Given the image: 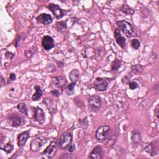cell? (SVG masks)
<instances>
[{
  "label": "cell",
  "mask_w": 159,
  "mask_h": 159,
  "mask_svg": "<svg viewBox=\"0 0 159 159\" xmlns=\"http://www.w3.org/2000/svg\"><path fill=\"white\" fill-rule=\"evenodd\" d=\"M22 37H21V36H18V37H17V39H16V42H15V46L16 47H18L19 45V44H20V43H21V41L22 40Z\"/></svg>",
  "instance_id": "d590c367"
},
{
  "label": "cell",
  "mask_w": 159,
  "mask_h": 159,
  "mask_svg": "<svg viewBox=\"0 0 159 159\" xmlns=\"http://www.w3.org/2000/svg\"><path fill=\"white\" fill-rule=\"evenodd\" d=\"M110 130V127L108 125H103L99 127L95 132V137L97 140L99 142L105 140L108 136Z\"/></svg>",
  "instance_id": "3957f363"
},
{
  "label": "cell",
  "mask_w": 159,
  "mask_h": 159,
  "mask_svg": "<svg viewBox=\"0 0 159 159\" xmlns=\"http://www.w3.org/2000/svg\"><path fill=\"white\" fill-rule=\"evenodd\" d=\"M1 85H2V87H3V86H5L6 85V83H5V79L3 78V77L2 76L1 77Z\"/></svg>",
  "instance_id": "74e56055"
},
{
  "label": "cell",
  "mask_w": 159,
  "mask_h": 159,
  "mask_svg": "<svg viewBox=\"0 0 159 159\" xmlns=\"http://www.w3.org/2000/svg\"><path fill=\"white\" fill-rule=\"evenodd\" d=\"M115 37L116 43L121 47V48H124L126 45V39L121 35V31L118 29H116L115 31Z\"/></svg>",
  "instance_id": "2e32d148"
},
{
  "label": "cell",
  "mask_w": 159,
  "mask_h": 159,
  "mask_svg": "<svg viewBox=\"0 0 159 159\" xmlns=\"http://www.w3.org/2000/svg\"><path fill=\"white\" fill-rule=\"evenodd\" d=\"M73 136L69 132H65L63 133L59 138V145L62 149L65 150L68 149L69 145L72 143Z\"/></svg>",
  "instance_id": "277c9868"
},
{
  "label": "cell",
  "mask_w": 159,
  "mask_h": 159,
  "mask_svg": "<svg viewBox=\"0 0 159 159\" xmlns=\"http://www.w3.org/2000/svg\"><path fill=\"white\" fill-rule=\"evenodd\" d=\"M17 108L21 113L24 115L25 116H28V110L26 103H19L17 106Z\"/></svg>",
  "instance_id": "603a6c76"
},
{
  "label": "cell",
  "mask_w": 159,
  "mask_h": 159,
  "mask_svg": "<svg viewBox=\"0 0 159 159\" xmlns=\"http://www.w3.org/2000/svg\"><path fill=\"white\" fill-rule=\"evenodd\" d=\"M131 139L134 145H138L140 144L141 142V136L140 134V132L137 131H133L132 133Z\"/></svg>",
  "instance_id": "ffe728a7"
},
{
  "label": "cell",
  "mask_w": 159,
  "mask_h": 159,
  "mask_svg": "<svg viewBox=\"0 0 159 159\" xmlns=\"http://www.w3.org/2000/svg\"><path fill=\"white\" fill-rule=\"evenodd\" d=\"M88 107L90 111L97 113L99 111L101 107V99L99 96L92 95L91 96L88 101Z\"/></svg>",
  "instance_id": "7a4b0ae2"
},
{
  "label": "cell",
  "mask_w": 159,
  "mask_h": 159,
  "mask_svg": "<svg viewBox=\"0 0 159 159\" xmlns=\"http://www.w3.org/2000/svg\"><path fill=\"white\" fill-rule=\"evenodd\" d=\"M36 20L37 23L44 25H47L52 23L53 19L50 15L47 13H42L36 17Z\"/></svg>",
  "instance_id": "4fadbf2b"
},
{
  "label": "cell",
  "mask_w": 159,
  "mask_h": 159,
  "mask_svg": "<svg viewBox=\"0 0 159 159\" xmlns=\"http://www.w3.org/2000/svg\"><path fill=\"white\" fill-rule=\"evenodd\" d=\"M158 143L157 140H156L154 142H151L148 144L144 148L145 151L151 157H154L157 155L158 153Z\"/></svg>",
  "instance_id": "30bf717a"
},
{
  "label": "cell",
  "mask_w": 159,
  "mask_h": 159,
  "mask_svg": "<svg viewBox=\"0 0 159 159\" xmlns=\"http://www.w3.org/2000/svg\"><path fill=\"white\" fill-rule=\"evenodd\" d=\"M34 119L40 124H43L45 121V115L43 110L39 107H37L35 110Z\"/></svg>",
  "instance_id": "9a60e30c"
},
{
  "label": "cell",
  "mask_w": 159,
  "mask_h": 159,
  "mask_svg": "<svg viewBox=\"0 0 159 159\" xmlns=\"http://www.w3.org/2000/svg\"><path fill=\"white\" fill-rule=\"evenodd\" d=\"M43 103L45 105V107L49 111L51 114H54L57 111V106L54 100H52L51 98H46L43 100Z\"/></svg>",
  "instance_id": "5bb4252c"
},
{
  "label": "cell",
  "mask_w": 159,
  "mask_h": 159,
  "mask_svg": "<svg viewBox=\"0 0 159 159\" xmlns=\"http://www.w3.org/2000/svg\"><path fill=\"white\" fill-rule=\"evenodd\" d=\"M34 90H36V93H34V94L32 95V99L34 101H37L41 98L43 94V91L41 87L39 85H35Z\"/></svg>",
  "instance_id": "d6986e66"
},
{
  "label": "cell",
  "mask_w": 159,
  "mask_h": 159,
  "mask_svg": "<svg viewBox=\"0 0 159 159\" xmlns=\"http://www.w3.org/2000/svg\"><path fill=\"white\" fill-rule=\"evenodd\" d=\"M118 29L122 32L128 38L136 36L137 32L135 27L128 21L123 20L117 22Z\"/></svg>",
  "instance_id": "6da1fadb"
},
{
  "label": "cell",
  "mask_w": 159,
  "mask_h": 159,
  "mask_svg": "<svg viewBox=\"0 0 159 159\" xmlns=\"http://www.w3.org/2000/svg\"><path fill=\"white\" fill-rule=\"evenodd\" d=\"M155 116H156L157 118L158 119L159 118V116H158V115H159V113H158V105H157V108L155 110Z\"/></svg>",
  "instance_id": "8d00e7d4"
},
{
  "label": "cell",
  "mask_w": 159,
  "mask_h": 159,
  "mask_svg": "<svg viewBox=\"0 0 159 159\" xmlns=\"http://www.w3.org/2000/svg\"><path fill=\"white\" fill-rule=\"evenodd\" d=\"M131 45L134 49H138L140 46V42L137 39H132L131 41Z\"/></svg>",
  "instance_id": "f1b7e54d"
},
{
  "label": "cell",
  "mask_w": 159,
  "mask_h": 159,
  "mask_svg": "<svg viewBox=\"0 0 159 159\" xmlns=\"http://www.w3.org/2000/svg\"><path fill=\"white\" fill-rule=\"evenodd\" d=\"M47 139L44 137L40 136V137H36L31 141V143L30 145V149L34 152H37L39 150L41 149V147L47 143Z\"/></svg>",
  "instance_id": "8992f818"
},
{
  "label": "cell",
  "mask_w": 159,
  "mask_h": 159,
  "mask_svg": "<svg viewBox=\"0 0 159 159\" xmlns=\"http://www.w3.org/2000/svg\"><path fill=\"white\" fill-rule=\"evenodd\" d=\"M15 57V54L12 52H6L5 54V58L8 61H11Z\"/></svg>",
  "instance_id": "4dcf8cb0"
},
{
  "label": "cell",
  "mask_w": 159,
  "mask_h": 159,
  "mask_svg": "<svg viewBox=\"0 0 159 159\" xmlns=\"http://www.w3.org/2000/svg\"><path fill=\"white\" fill-rule=\"evenodd\" d=\"M53 83H54L55 86L61 88L62 89V90H63L62 89L67 83V81L65 77L63 76H58L55 77L54 80H53Z\"/></svg>",
  "instance_id": "e0dca14e"
},
{
  "label": "cell",
  "mask_w": 159,
  "mask_h": 159,
  "mask_svg": "<svg viewBox=\"0 0 159 159\" xmlns=\"http://www.w3.org/2000/svg\"><path fill=\"white\" fill-rule=\"evenodd\" d=\"M16 80V75L14 73H11L10 75V77L8 80V84L11 83L12 82H14Z\"/></svg>",
  "instance_id": "1f68e13d"
},
{
  "label": "cell",
  "mask_w": 159,
  "mask_h": 159,
  "mask_svg": "<svg viewBox=\"0 0 159 159\" xmlns=\"http://www.w3.org/2000/svg\"><path fill=\"white\" fill-rule=\"evenodd\" d=\"M48 8L52 12V13L54 15V17L57 19H60L64 16V10L61 9L57 5L50 3L48 5Z\"/></svg>",
  "instance_id": "9c48e42d"
},
{
  "label": "cell",
  "mask_w": 159,
  "mask_h": 159,
  "mask_svg": "<svg viewBox=\"0 0 159 159\" xmlns=\"http://www.w3.org/2000/svg\"><path fill=\"white\" fill-rule=\"evenodd\" d=\"M80 77V72L77 69L72 70L69 73V78L72 83H77Z\"/></svg>",
  "instance_id": "44dd1931"
},
{
  "label": "cell",
  "mask_w": 159,
  "mask_h": 159,
  "mask_svg": "<svg viewBox=\"0 0 159 159\" xmlns=\"http://www.w3.org/2000/svg\"><path fill=\"white\" fill-rule=\"evenodd\" d=\"M67 23L65 21L58 22L56 26V29L58 32L61 33H64L67 30Z\"/></svg>",
  "instance_id": "7402d4cb"
},
{
  "label": "cell",
  "mask_w": 159,
  "mask_h": 159,
  "mask_svg": "<svg viewBox=\"0 0 159 159\" xmlns=\"http://www.w3.org/2000/svg\"><path fill=\"white\" fill-rule=\"evenodd\" d=\"M131 77L129 75H126L122 78V82L124 84H129L130 83Z\"/></svg>",
  "instance_id": "836d02e7"
},
{
  "label": "cell",
  "mask_w": 159,
  "mask_h": 159,
  "mask_svg": "<svg viewBox=\"0 0 159 159\" xmlns=\"http://www.w3.org/2000/svg\"><path fill=\"white\" fill-rule=\"evenodd\" d=\"M57 151V143L52 141L48 146L42 152V157L44 158H51L54 156Z\"/></svg>",
  "instance_id": "52a82bcc"
},
{
  "label": "cell",
  "mask_w": 159,
  "mask_h": 159,
  "mask_svg": "<svg viewBox=\"0 0 159 159\" xmlns=\"http://www.w3.org/2000/svg\"><path fill=\"white\" fill-rule=\"evenodd\" d=\"M104 157V152L101 145H96L94 147L91 152L90 153L88 158L91 159H101Z\"/></svg>",
  "instance_id": "8fae6325"
},
{
  "label": "cell",
  "mask_w": 159,
  "mask_h": 159,
  "mask_svg": "<svg viewBox=\"0 0 159 159\" xmlns=\"http://www.w3.org/2000/svg\"><path fill=\"white\" fill-rule=\"evenodd\" d=\"M121 11L127 15H131L134 13V11L127 5H123L121 8Z\"/></svg>",
  "instance_id": "d4e9b609"
},
{
  "label": "cell",
  "mask_w": 159,
  "mask_h": 159,
  "mask_svg": "<svg viewBox=\"0 0 159 159\" xmlns=\"http://www.w3.org/2000/svg\"><path fill=\"white\" fill-rule=\"evenodd\" d=\"M75 149H76V146L75 144H73V143H72L68 147V151L70 153H73L75 150Z\"/></svg>",
  "instance_id": "e575fe53"
},
{
  "label": "cell",
  "mask_w": 159,
  "mask_h": 159,
  "mask_svg": "<svg viewBox=\"0 0 159 159\" xmlns=\"http://www.w3.org/2000/svg\"><path fill=\"white\" fill-rule=\"evenodd\" d=\"M132 72L136 74V75H139L140 74L143 70H144V67L140 65H136L132 67Z\"/></svg>",
  "instance_id": "83f0119b"
},
{
  "label": "cell",
  "mask_w": 159,
  "mask_h": 159,
  "mask_svg": "<svg viewBox=\"0 0 159 159\" xmlns=\"http://www.w3.org/2000/svg\"><path fill=\"white\" fill-rule=\"evenodd\" d=\"M129 89L131 90H134L136 89H137L138 87H139V85L137 82H130L129 84Z\"/></svg>",
  "instance_id": "f546056e"
},
{
  "label": "cell",
  "mask_w": 159,
  "mask_h": 159,
  "mask_svg": "<svg viewBox=\"0 0 159 159\" xmlns=\"http://www.w3.org/2000/svg\"><path fill=\"white\" fill-rule=\"evenodd\" d=\"M42 45L45 50L48 51L55 47L54 40L50 36H45L42 38Z\"/></svg>",
  "instance_id": "7c38bea8"
},
{
  "label": "cell",
  "mask_w": 159,
  "mask_h": 159,
  "mask_svg": "<svg viewBox=\"0 0 159 159\" xmlns=\"http://www.w3.org/2000/svg\"><path fill=\"white\" fill-rule=\"evenodd\" d=\"M1 149L6 152L7 153H10L14 149V146L11 143H8L5 145L1 146Z\"/></svg>",
  "instance_id": "4316f807"
},
{
  "label": "cell",
  "mask_w": 159,
  "mask_h": 159,
  "mask_svg": "<svg viewBox=\"0 0 159 159\" xmlns=\"http://www.w3.org/2000/svg\"><path fill=\"white\" fill-rule=\"evenodd\" d=\"M75 86H76V83H72V82L67 85L65 91L69 96H72L74 94Z\"/></svg>",
  "instance_id": "cb8c5ba5"
},
{
  "label": "cell",
  "mask_w": 159,
  "mask_h": 159,
  "mask_svg": "<svg viewBox=\"0 0 159 159\" xmlns=\"http://www.w3.org/2000/svg\"><path fill=\"white\" fill-rule=\"evenodd\" d=\"M8 120L11 126L13 128H18L24 125L25 123L24 118L17 113H13L10 115L8 118Z\"/></svg>",
  "instance_id": "5b68a950"
},
{
  "label": "cell",
  "mask_w": 159,
  "mask_h": 159,
  "mask_svg": "<svg viewBox=\"0 0 159 159\" xmlns=\"http://www.w3.org/2000/svg\"><path fill=\"white\" fill-rule=\"evenodd\" d=\"M121 66V62L119 59H115L111 64V70L116 72Z\"/></svg>",
  "instance_id": "484cf974"
},
{
  "label": "cell",
  "mask_w": 159,
  "mask_h": 159,
  "mask_svg": "<svg viewBox=\"0 0 159 159\" xmlns=\"http://www.w3.org/2000/svg\"><path fill=\"white\" fill-rule=\"evenodd\" d=\"M62 92H60L59 90H53L50 91V94L53 96H54L56 97H59L61 96Z\"/></svg>",
  "instance_id": "d6a6232c"
},
{
  "label": "cell",
  "mask_w": 159,
  "mask_h": 159,
  "mask_svg": "<svg viewBox=\"0 0 159 159\" xmlns=\"http://www.w3.org/2000/svg\"><path fill=\"white\" fill-rule=\"evenodd\" d=\"M29 137V132L27 131L23 132L22 133L19 134L18 137V146L20 147L24 146Z\"/></svg>",
  "instance_id": "ac0fdd59"
},
{
  "label": "cell",
  "mask_w": 159,
  "mask_h": 159,
  "mask_svg": "<svg viewBox=\"0 0 159 159\" xmlns=\"http://www.w3.org/2000/svg\"><path fill=\"white\" fill-rule=\"evenodd\" d=\"M108 82L101 77H97L93 83L94 88L98 91H106L108 88Z\"/></svg>",
  "instance_id": "ba28073f"
}]
</instances>
